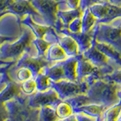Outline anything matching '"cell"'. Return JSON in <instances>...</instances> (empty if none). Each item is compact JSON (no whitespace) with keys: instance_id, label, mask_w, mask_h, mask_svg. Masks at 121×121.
Wrapping results in <instances>:
<instances>
[{"instance_id":"60d3db41","label":"cell","mask_w":121,"mask_h":121,"mask_svg":"<svg viewBox=\"0 0 121 121\" xmlns=\"http://www.w3.org/2000/svg\"><path fill=\"white\" fill-rule=\"evenodd\" d=\"M118 97H119L120 100V102H121V89L119 90V92H118Z\"/></svg>"},{"instance_id":"ac0fdd59","label":"cell","mask_w":121,"mask_h":121,"mask_svg":"<svg viewBox=\"0 0 121 121\" xmlns=\"http://www.w3.org/2000/svg\"><path fill=\"white\" fill-rule=\"evenodd\" d=\"M45 58L52 64L57 62H60L66 60L69 57L62 48V47L58 43H53L45 55Z\"/></svg>"},{"instance_id":"b9f144b4","label":"cell","mask_w":121,"mask_h":121,"mask_svg":"<svg viewBox=\"0 0 121 121\" xmlns=\"http://www.w3.org/2000/svg\"><path fill=\"white\" fill-rule=\"evenodd\" d=\"M7 82H6V83H7ZM6 83H5V84H4V85H2V86H0V92H1V90L2 89V88H3V87L5 86V85L6 84Z\"/></svg>"},{"instance_id":"7a4b0ae2","label":"cell","mask_w":121,"mask_h":121,"mask_svg":"<svg viewBox=\"0 0 121 121\" xmlns=\"http://www.w3.org/2000/svg\"><path fill=\"white\" fill-rule=\"evenodd\" d=\"M36 39L32 30L25 26L21 36L11 43L4 44L0 48V58L17 61L24 54L38 55L37 51L33 45Z\"/></svg>"},{"instance_id":"4fadbf2b","label":"cell","mask_w":121,"mask_h":121,"mask_svg":"<svg viewBox=\"0 0 121 121\" xmlns=\"http://www.w3.org/2000/svg\"><path fill=\"white\" fill-rule=\"evenodd\" d=\"M83 10L81 7L77 9H64L59 10L58 14V22L55 26V30L60 32L63 30H66L70 23L78 17H81Z\"/></svg>"},{"instance_id":"1f68e13d","label":"cell","mask_w":121,"mask_h":121,"mask_svg":"<svg viewBox=\"0 0 121 121\" xmlns=\"http://www.w3.org/2000/svg\"><path fill=\"white\" fill-rule=\"evenodd\" d=\"M21 36V34H17V35H11V34H8L6 35L5 33H2L0 32V48L4 44L8 43H11L14 40H16L17 38Z\"/></svg>"},{"instance_id":"30bf717a","label":"cell","mask_w":121,"mask_h":121,"mask_svg":"<svg viewBox=\"0 0 121 121\" xmlns=\"http://www.w3.org/2000/svg\"><path fill=\"white\" fill-rule=\"evenodd\" d=\"M51 63L45 57L39 55H31L24 54L15 63V67H26L33 72L34 77L43 72L46 68L51 65Z\"/></svg>"},{"instance_id":"f546056e","label":"cell","mask_w":121,"mask_h":121,"mask_svg":"<svg viewBox=\"0 0 121 121\" xmlns=\"http://www.w3.org/2000/svg\"><path fill=\"white\" fill-rule=\"evenodd\" d=\"M78 17L72 21L67 27L68 32L72 33H78L82 32V18Z\"/></svg>"},{"instance_id":"83f0119b","label":"cell","mask_w":121,"mask_h":121,"mask_svg":"<svg viewBox=\"0 0 121 121\" xmlns=\"http://www.w3.org/2000/svg\"><path fill=\"white\" fill-rule=\"evenodd\" d=\"M21 89L22 93L25 95L30 96L33 93H35L37 91L36 82L35 80V78L30 79L25 82H23L20 83Z\"/></svg>"},{"instance_id":"8d00e7d4","label":"cell","mask_w":121,"mask_h":121,"mask_svg":"<svg viewBox=\"0 0 121 121\" xmlns=\"http://www.w3.org/2000/svg\"><path fill=\"white\" fill-rule=\"evenodd\" d=\"M8 108L5 105H0V121H7Z\"/></svg>"},{"instance_id":"d6986e66","label":"cell","mask_w":121,"mask_h":121,"mask_svg":"<svg viewBox=\"0 0 121 121\" xmlns=\"http://www.w3.org/2000/svg\"><path fill=\"white\" fill-rule=\"evenodd\" d=\"M106 110H107V108L104 105L95 104V103H88L81 106L80 108H77V110H75L74 113L82 112L86 113V114L96 117V118L99 119L100 120Z\"/></svg>"},{"instance_id":"277c9868","label":"cell","mask_w":121,"mask_h":121,"mask_svg":"<svg viewBox=\"0 0 121 121\" xmlns=\"http://www.w3.org/2000/svg\"><path fill=\"white\" fill-rule=\"evenodd\" d=\"M89 83L87 81H70L63 79L58 82H52V88L58 92L61 100H67L82 95H86L88 92Z\"/></svg>"},{"instance_id":"603a6c76","label":"cell","mask_w":121,"mask_h":121,"mask_svg":"<svg viewBox=\"0 0 121 121\" xmlns=\"http://www.w3.org/2000/svg\"><path fill=\"white\" fill-rule=\"evenodd\" d=\"M55 111L59 119L67 118V117L74 113L71 104L66 100H62L61 101H60L56 105Z\"/></svg>"},{"instance_id":"7c38bea8","label":"cell","mask_w":121,"mask_h":121,"mask_svg":"<svg viewBox=\"0 0 121 121\" xmlns=\"http://www.w3.org/2000/svg\"><path fill=\"white\" fill-rule=\"evenodd\" d=\"M57 43L62 47L68 57H77L81 54L77 41L65 30L57 32Z\"/></svg>"},{"instance_id":"4316f807","label":"cell","mask_w":121,"mask_h":121,"mask_svg":"<svg viewBox=\"0 0 121 121\" xmlns=\"http://www.w3.org/2000/svg\"><path fill=\"white\" fill-rule=\"evenodd\" d=\"M40 119L42 121H57L59 118L55 107H43L40 108Z\"/></svg>"},{"instance_id":"6da1fadb","label":"cell","mask_w":121,"mask_h":121,"mask_svg":"<svg viewBox=\"0 0 121 121\" xmlns=\"http://www.w3.org/2000/svg\"><path fill=\"white\" fill-rule=\"evenodd\" d=\"M121 84L110 80L105 77L92 82L86 95V104L95 103L109 108L121 103L118 92Z\"/></svg>"},{"instance_id":"d4e9b609","label":"cell","mask_w":121,"mask_h":121,"mask_svg":"<svg viewBox=\"0 0 121 121\" xmlns=\"http://www.w3.org/2000/svg\"><path fill=\"white\" fill-rule=\"evenodd\" d=\"M53 43H52L45 38H36L33 40V45L37 51L38 55L43 57H45L48 48Z\"/></svg>"},{"instance_id":"8992f818","label":"cell","mask_w":121,"mask_h":121,"mask_svg":"<svg viewBox=\"0 0 121 121\" xmlns=\"http://www.w3.org/2000/svg\"><path fill=\"white\" fill-rule=\"evenodd\" d=\"M31 2L45 24L55 28L58 22L60 5L62 2L58 0H31Z\"/></svg>"},{"instance_id":"4dcf8cb0","label":"cell","mask_w":121,"mask_h":121,"mask_svg":"<svg viewBox=\"0 0 121 121\" xmlns=\"http://www.w3.org/2000/svg\"><path fill=\"white\" fill-rule=\"evenodd\" d=\"M13 65H7V66H2L0 67V86L4 85L7 82L11 80V79L9 76V70L10 67Z\"/></svg>"},{"instance_id":"74e56055","label":"cell","mask_w":121,"mask_h":121,"mask_svg":"<svg viewBox=\"0 0 121 121\" xmlns=\"http://www.w3.org/2000/svg\"><path fill=\"white\" fill-rule=\"evenodd\" d=\"M15 63H16V61H14V60H5L0 58V67L7 66V65H14Z\"/></svg>"},{"instance_id":"ffe728a7","label":"cell","mask_w":121,"mask_h":121,"mask_svg":"<svg viewBox=\"0 0 121 121\" xmlns=\"http://www.w3.org/2000/svg\"><path fill=\"white\" fill-rule=\"evenodd\" d=\"M45 72L52 82H58L66 79L61 61L51 64L45 70Z\"/></svg>"},{"instance_id":"cb8c5ba5","label":"cell","mask_w":121,"mask_h":121,"mask_svg":"<svg viewBox=\"0 0 121 121\" xmlns=\"http://www.w3.org/2000/svg\"><path fill=\"white\" fill-rule=\"evenodd\" d=\"M121 113V103L108 108L102 115L100 121H117Z\"/></svg>"},{"instance_id":"52a82bcc","label":"cell","mask_w":121,"mask_h":121,"mask_svg":"<svg viewBox=\"0 0 121 121\" xmlns=\"http://www.w3.org/2000/svg\"><path fill=\"white\" fill-rule=\"evenodd\" d=\"M20 22L31 30L36 38H45L52 43H57V31L53 26L36 21L31 14L23 16Z\"/></svg>"},{"instance_id":"ee69618b","label":"cell","mask_w":121,"mask_h":121,"mask_svg":"<svg viewBox=\"0 0 121 121\" xmlns=\"http://www.w3.org/2000/svg\"><path fill=\"white\" fill-rule=\"evenodd\" d=\"M57 121H64V119H58Z\"/></svg>"},{"instance_id":"d590c367","label":"cell","mask_w":121,"mask_h":121,"mask_svg":"<svg viewBox=\"0 0 121 121\" xmlns=\"http://www.w3.org/2000/svg\"><path fill=\"white\" fill-rule=\"evenodd\" d=\"M15 0H0V14L7 11Z\"/></svg>"},{"instance_id":"f6af8a7d","label":"cell","mask_w":121,"mask_h":121,"mask_svg":"<svg viewBox=\"0 0 121 121\" xmlns=\"http://www.w3.org/2000/svg\"><path fill=\"white\" fill-rule=\"evenodd\" d=\"M58 1H59V2H63L64 0H58Z\"/></svg>"},{"instance_id":"2e32d148","label":"cell","mask_w":121,"mask_h":121,"mask_svg":"<svg viewBox=\"0 0 121 121\" xmlns=\"http://www.w3.org/2000/svg\"><path fill=\"white\" fill-rule=\"evenodd\" d=\"M94 45L98 49H99L110 59L112 60L119 67V68H121V52L120 51H118L114 47L111 46V45L104 43H99L95 40L94 42Z\"/></svg>"},{"instance_id":"5b68a950","label":"cell","mask_w":121,"mask_h":121,"mask_svg":"<svg viewBox=\"0 0 121 121\" xmlns=\"http://www.w3.org/2000/svg\"><path fill=\"white\" fill-rule=\"evenodd\" d=\"M77 74L78 80L87 81L89 84L96 79L104 78L112 72L104 68L98 67L87 59L82 54L77 57Z\"/></svg>"},{"instance_id":"836d02e7","label":"cell","mask_w":121,"mask_h":121,"mask_svg":"<svg viewBox=\"0 0 121 121\" xmlns=\"http://www.w3.org/2000/svg\"><path fill=\"white\" fill-rule=\"evenodd\" d=\"M74 113L76 114V116H77L78 121H100L99 119L96 118V117L86 114V113H82V112H77Z\"/></svg>"},{"instance_id":"44dd1931","label":"cell","mask_w":121,"mask_h":121,"mask_svg":"<svg viewBox=\"0 0 121 121\" xmlns=\"http://www.w3.org/2000/svg\"><path fill=\"white\" fill-rule=\"evenodd\" d=\"M82 32H88L98 24V20L89 8L83 10L82 15Z\"/></svg>"},{"instance_id":"484cf974","label":"cell","mask_w":121,"mask_h":121,"mask_svg":"<svg viewBox=\"0 0 121 121\" xmlns=\"http://www.w3.org/2000/svg\"><path fill=\"white\" fill-rule=\"evenodd\" d=\"M37 91H45L52 88V81L45 73V70L39 73L35 77Z\"/></svg>"},{"instance_id":"7bdbcfd3","label":"cell","mask_w":121,"mask_h":121,"mask_svg":"<svg viewBox=\"0 0 121 121\" xmlns=\"http://www.w3.org/2000/svg\"><path fill=\"white\" fill-rule=\"evenodd\" d=\"M117 121H121V113H120V117H118V120H117Z\"/></svg>"},{"instance_id":"ba28073f","label":"cell","mask_w":121,"mask_h":121,"mask_svg":"<svg viewBox=\"0 0 121 121\" xmlns=\"http://www.w3.org/2000/svg\"><path fill=\"white\" fill-rule=\"evenodd\" d=\"M89 9L97 18L98 23L107 24L121 17V8L109 2L95 4L91 5Z\"/></svg>"},{"instance_id":"7402d4cb","label":"cell","mask_w":121,"mask_h":121,"mask_svg":"<svg viewBox=\"0 0 121 121\" xmlns=\"http://www.w3.org/2000/svg\"><path fill=\"white\" fill-rule=\"evenodd\" d=\"M14 77V79L13 80L18 83L25 82L30 79L35 78L33 72L26 67H15Z\"/></svg>"},{"instance_id":"9a60e30c","label":"cell","mask_w":121,"mask_h":121,"mask_svg":"<svg viewBox=\"0 0 121 121\" xmlns=\"http://www.w3.org/2000/svg\"><path fill=\"white\" fill-rule=\"evenodd\" d=\"M23 94L21 89L20 83L14 80H9L0 92V105H4L10 101Z\"/></svg>"},{"instance_id":"e0dca14e","label":"cell","mask_w":121,"mask_h":121,"mask_svg":"<svg viewBox=\"0 0 121 121\" xmlns=\"http://www.w3.org/2000/svg\"><path fill=\"white\" fill-rule=\"evenodd\" d=\"M65 73L66 79L70 81H77V65L78 60L77 57H69L66 60L61 61Z\"/></svg>"},{"instance_id":"ab89813d","label":"cell","mask_w":121,"mask_h":121,"mask_svg":"<svg viewBox=\"0 0 121 121\" xmlns=\"http://www.w3.org/2000/svg\"><path fill=\"white\" fill-rule=\"evenodd\" d=\"M109 2H111L113 5L121 8V0H109Z\"/></svg>"},{"instance_id":"f35d334b","label":"cell","mask_w":121,"mask_h":121,"mask_svg":"<svg viewBox=\"0 0 121 121\" xmlns=\"http://www.w3.org/2000/svg\"><path fill=\"white\" fill-rule=\"evenodd\" d=\"M64 121H78L77 118V116H76L75 113H73L72 115L69 116L67 118H64Z\"/></svg>"},{"instance_id":"f1b7e54d","label":"cell","mask_w":121,"mask_h":121,"mask_svg":"<svg viewBox=\"0 0 121 121\" xmlns=\"http://www.w3.org/2000/svg\"><path fill=\"white\" fill-rule=\"evenodd\" d=\"M82 0H64L60 5L59 10L77 9L81 5Z\"/></svg>"},{"instance_id":"3957f363","label":"cell","mask_w":121,"mask_h":121,"mask_svg":"<svg viewBox=\"0 0 121 121\" xmlns=\"http://www.w3.org/2000/svg\"><path fill=\"white\" fill-rule=\"evenodd\" d=\"M95 40L111 45L121 52V17L107 24L98 23Z\"/></svg>"},{"instance_id":"e575fe53","label":"cell","mask_w":121,"mask_h":121,"mask_svg":"<svg viewBox=\"0 0 121 121\" xmlns=\"http://www.w3.org/2000/svg\"><path fill=\"white\" fill-rule=\"evenodd\" d=\"M104 2H109V0H82L80 7L82 10H84L86 8H89L91 5H95V4Z\"/></svg>"},{"instance_id":"8fae6325","label":"cell","mask_w":121,"mask_h":121,"mask_svg":"<svg viewBox=\"0 0 121 121\" xmlns=\"http://www.w3.org/2000/svg\"><path fill=\"white\" fill-rule=\"evenodd\" d=\"M82 54L98 67L104 68V69L111 70V72H113L119 68V67L112 60L110 59L99 49H98L95 45H93L89 50L82 53Z\"/></svg>"},{"instance_id":"d6a6232c","label":"cell","mask_w":121,"mask_h":121,"mask_svg":"<svg viewBox=\"0 0 121 121\" xmlns=\"http://www.w3.org/2000/svg\"><path fill=\"white\" fill-rule=\"evenodd\" d=\"M105 77L113 82L121 84V68L115 70L111 73L106 76Z\"/></svg>"},{"instance_id":"9c48e42d","label":"cell","mask_w":121,"mask_h":121,"mask_svg":"<svg viewBox=\"0 0 121 121\" xmlns=\"http://www.w3.org/2000/svg\"><path fill=\"white\" fill-rule=\"evenodd\" d=\"M62 100L55 89L51 88L45 91H36L30 96L29 104L33 108L40 109L43 107H56Z\"/></svg>"},{"instance_id":"5bb4252c","label":"cell","mask_w":121,"mask_h":121,"mask_svg":"<svg viewBox=\"0 0 121 121\" xmlns=\"http://www.w3.org/2000/svg\"><path fill=\"white\" fill-rule=\"evenodd\" d=\"M95 27L92 30H89L88 32H81L78 33H72L68 32L67 30H65L77 41V43L79 47V51H80V53L82 54V53L89 50L94 45Z\"/></svg>"}]
</instances>
